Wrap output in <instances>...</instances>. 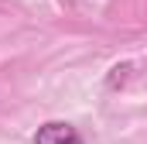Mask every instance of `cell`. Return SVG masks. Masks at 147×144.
<instances>
[{"label":"cell","instance_id":"cell-1","mask_svg":"<svg viewBox=\"0 0 147 144\" xmlns=\"http://www.w3.org/2000/svg\"><path fill=\"white\" fill-rule=\"evenodd\" d=\"M31 144H79V130L65 120H48L34 130Z\"/></svg>","mask_w":147,"mask_h":144},{"label":"cell","instance_id":"cell-2","mask_svg":"<svg viewBox=\"0 0 147 144\" xmlns=\"http://www.w3.org/2000/svg\"><path fill=\"white\" fill-rule=\"evenodd\" d=\"M127 75H130V65L123 62V65H116V69H113V75L106 79V86H110V89H116L120 82H127Z\"/></svg>","mask_w":147,"mask_h":144}]
</instances>
